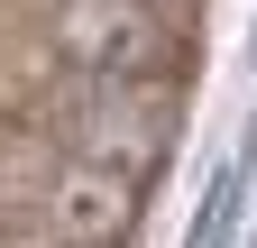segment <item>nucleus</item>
Here are the masks:
<instances>
[{
	"label": "nucleus",
	"instance_id": "f257e3e1",
	"mask_svg": "<svg viewBox=\"0 0 257 248\" xmlns=\"http://www.w3.org/2000/svg\"><path fill=\"white\" fill-rule=\"evenodd\" d=\"M128 211H138V184L119 166H74L55 184V239H74V248H110L128 230Z\"/></svg>",
	"mask_w": 257,
	"mask_h": 248
}]
</instances>
